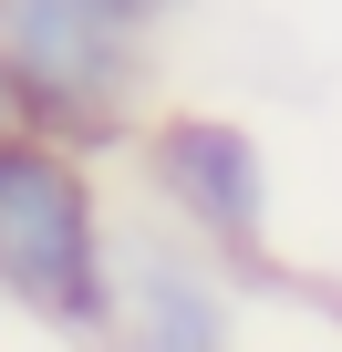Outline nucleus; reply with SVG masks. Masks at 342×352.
<instances>
[{
    "instance_id": "1",
    "label": "nucleus",
    "mask_w": 342,
    "mask_h": 352,
    "mask_svg": "<svg viewBox=\"0 0 342 352\" xmlns=\"http://www.w3.org/2000/svg\"><path fill=\"white\" fill-rule=\"evenodd\" d=\"M0 290L63 331H114V249L83 166L42 135H0Z\"/></svg>"
},
{
    "instance_id": "2",
    "label": "nucleus",
    "mask_w": 342,
    "mask_h": 352,
    "mask_svg": "<svg viewBox=\"0 0 342 352\" xmlns=\"http://www.w3.org/2000/svg\"><path fill=\"white\" fill-rule=\"evenodd\" d=\"M125 0H0V73L32 114H104L125 94Z\"/></svg>"
},
{
    "instance_id": "3",
    "label": "nucleus",
    "mask_w": 342,
    "mask_h": 352,
    "mask_svg": "<svg viewBox=\"0 0 342 352\" xmlns=\"http://www.w3.org/2000/svg\"><path fill=\"white\" fill-rule=\"evenodd\" d=\"M156 187L197 239H228V249H259L270 228V155L259 135H239L228 114H177L156 124Z\"/></svg>"
},
{
    "instance_id": "4",
    "label": "nucleus",
    "mask_w": 342,
    "mask_h": 352,
    "mask_svg": "<svg viewBox=\"0 0 342 352\" xmlns=\"http://www.w3.org/2000/svg\"><path fill=\"white\" fill-rule=\"evenodd\" d=\"M114 342L125 352H228V300L197 259L135 239L114 259Z\"/></svg>"
},
{
    "instance_id": "5",
    "label": "nucleus",
    "mask_w": 342,
    "mask_h": 352,
    "mask_svg": "<svg viewBox=\"0 0 342 352\" xmlns=\"http://www.w3.org/2000/svg\"><path fill=\"white\" fill-rule=\"evenodd\" d=\"M0 135H11V73H0Z\"/></svg>"
},
{
    "instance_id": "6",
    "label": "nucleus",
    "mask_w": 342,
    "mask_h": 352,
    "mask_svg": "<svg viewBox=\"0 0 342 352\" xmlns=\"http://www.w3.org/2000/svg\"><path fill=\"white\" fill-rule=\"evenodd\" d=\"M125 11H166V0H125Z\"/></svg>"
}]
</instances>
